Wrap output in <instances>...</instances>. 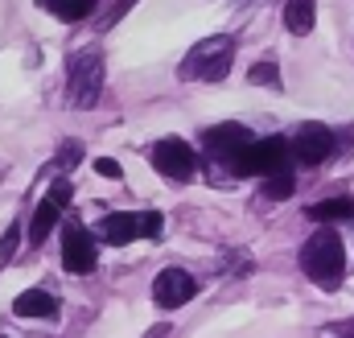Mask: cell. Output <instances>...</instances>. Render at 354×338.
I'll use <instances>...</instances> for the list:
<instances>
[{
  "label": "cell",
  "instance_id": "1",
  "mask_svg": "<svg viewBox=\"0 0 354 338\" xmlns=\"http://www.w3.org/2000/svg\"><path fill=\"white\" fill-rule=\"evenodd\" d=\"M235 66V37L231 33H214V37H202L177 66V75L185 83H223Z\"/></svg>",
  "mask_w": 354,
  "mask_h": 338
},
{
  "label": "cell",
  "instance_id": "2",
  "mask_svg": "<svg viewBox=\"0 0 354 338\" xmlns=\"http://www.w3.org/2000/svg\"><path fill=\"white\" fill-rule=\"evenodd\" d=\"M301 268L309 281H317L322 289H338L346 276V248L338 231H313L301 248Z\"/></svg>",
  "mask_w": 354,
  "mask_h": 338
},
{
  "label": "cell",
  "instance_id": "3",
  "mask_svg": "<svg viewBox=\"0 0 354 338\" xmlns=\"http://www.w3.org/2000/svg\"><path fill=\"white\" fill-rule=\"evenodd\" d=\"M99 91H103V54L99 50H83L71 58V75H66V95H71V107L91 112L99 103Z\"/></svg>",
  "mask_w": 354,
  "mask_h": 338
},
{
  "label": "cell",
  "instance_id": "4",
  "mask_svg": "<svg viewBox=\"0 0 354 338\" xmlns=\"http://www.w3.org/2000/svg\"><path fill=\"white\" fill-rule=\"evenodd\" d=\"M288 145L284 141H276V136H268V141H256V145H248L235 161H231V173L235 177H276V173H284V161H288Z\"/></svg>",
  "mask_w": 354,
  "mask_h": 338
},
{
  "label": "cell",
  "instance_id": "5",
  "mask_svg": "<svg viewBox=\"0 0 354 338\" xmlns=\"http://www.w3.org/2000/svg\"><path fill=\"white\" fill-rule=\"evenodd\" d=\"M248 145H256V141H252V128H248V124H235V120L214 124V128L202 132V149H206L214 161H227V166H231Z\"/></svg>",
  "mask_w": 354,
  "mask_h": 338
},
{
  "label": "cell",
  "instance_id": "6",
  "mask_svg": "<svg viewBox=\"0 0 354 338\" xmlns=\"http://www.w3.org/2000/svg\"><path fill=\"white\" fill-rule=\"evenodd\" d=\"M153 166H157V173H161V177H169V181H189V177L198 173L194 149H189L185 141H177V136L161 141V145L153 149Z\"/></svg>",
  "mask_w": 354,
  "mask_h": 338
},
{
  "label": "cell",
  "instance_id": "7",
  "mask_svg": "<svg viewBox=\"0 0 354 338\" xmlns=\"http://www.w3.org/2000/svg\"><path fill=\"white\" fill-rule=\"evenodd\" d=\"M288 149H292V157H297L301 166H322V161L334 153V132H330L326 124H317V120H313V124H301Z\"/></svg>",
  "mask_w": 354,
  "mask_h": 338
},
{
  "label": "cell",
  "instance_id": "8",
  "mask_svg": "<svg viewBox=\"0 0 354 338\" xmlns=\"http://www.w3.org/2000/svg\"><path fill=\"white\" fill-rule=\"evenodd\" d=\"M62 264H66V272H75V276L95 272V235H91L87 227L71 223V227L62 231Z\"/></svg>",
  "mask_w": 354,
  "mask_h": 338
},
{
  "label": "cell",
  "instance_id": "9",
  "mask_svg": "<svg viewBox=\"0 0 354 338\" xmlns=\"http://www.w3.org/2000/svg\"><path fill=\"white\" fill-rule=\"evenodd\" d=\"M194 293H198V281H194L185 268H161L157 281H153V297H157L161 310H177V305H185Z\"/></svg>",
  "mask_w": 354,
  "mask_h": 338
},
{
  "label": "cell",
  "instance_id": "10",
  "mask_svg": "<svg viewBox=\"0 0 354 338\" xmlns=\"http://www.w3.org/2000/svg\"><path fill=\"white\" fill-rule=\"evenodd\" d=\"M95 231H99L103 244L124 248V244H132V240L145 235V215H136V211H115V215H103Z\"/></svg>",
  "mask_w": 354,
  "mask_h": 338
},
{
  "label": "cell",
  "instance_id": "11",
  "mask_svg": "<svg viewBox=\"0 0 354 338\" xmlns=\"http://www.w3.org/2000/svg\"><path fill=\"white\" fill-rule=\"evenodd\" d=\"M12 314H17V318H54V314H58V301H54V293H46V289H25V293L12 301Z\"/></svg>",
  "mask_w": 354,
  "mask_h": 338
},
{
  "label": "cell",
  "instance_id": "12",
  "mask_svg": "<svg viewBox=\"0 0 354 338\" xmlns=\"http://www.w3.org/2000/svg\"><path fill=\"white\" fill-rule=\"evenodd\" d=\"M317 25V0H284V29L305 37Z\"/></svg>",
  "mask_w": 354,
  "mask_h": 338
},
{
  "label": "cell",
  "instance_id": "13",
  "mask_svg": "<svg viewBox=\"0 0 354 338\" xmlns=\"http://www.w3.org/2000/svg\"><path fill=\"white\" fill-rule=\"evenodd\" d=\"M309 219L313 223H342V219H354V198L338 194V198H322L309 206Z\"/></svg>",
  "mask_w": 354,
  "mask_h": 338
},
{
  "label": "cell",
  "instance_id": "14",
  "mask_svg": "<svg viewBox=\"0 0 354 338\" xmlns=\"http://www.w3.org/2000/svg\"><path fill=\"white\" fill-rule=\"evenodd\" d=\"M37 4H41V8H50V12H54V17H62V21H87L99 0H37Z\"/></svg>",
  "mask_w": 354,
  "mask_h": 338
},
{
  "label": "cell",
  "instance_id": "15",
  "mask_svg": "<svg viewBox=\"0 0 354 338\" xmlns=\"http://www.w3.org/2000/svg\"><path fill=\"white\" fill-rule=\"evenodd\" d=\"M58 215H62V211H58V206H54V202L46 198V202L37 206V215H33V227H29V240H33V244H46V235L54 231V223H58Z\"/></svg>",
  "mask_w": 354,
  "mask_h": 338
},
{
  "label": "cell",
  "instance_id": "16",
  "mask_svg": "<svg viewBox=\"0 0 354 338\" xmlns=\"http://www.w3.org/2000/svg\"><path fill=\"white\" fill-rule=\"evenodd\" d=\"M292 169H284V173H276V177H268V186H264V198L268 202H284L288 194H292Z\"/></svg>",
  "mask_w": 354,
  "mask_h": 338
},
{
  "label": "cell",
  "instance_id": "17",
  "mask_svg": "<svg viewBox=\"0 0 354 338\" xmlns=\"http://www.w3.org/2000/svg\"><path fill=\"white\" fill-rule=\"evenodd\" d=\"M79 161H83V145H79V141H66V145L58 149V157H54V169L66 173V169H75Z\"/></svg>",
  "mask_w": 354,
  "mask_h": 338
},
{
  "label": "cell",
  "instance_id": "18",
  "mask_svg": "<svg viewBox=\"0 0 354 338\" xmlns=\"http://www.w3.org/2000/svg\"><path fill=\"white\" fill-rule=\"evenodd\" d=\"M248 79L256 87H280V66H276V62H256V66L248 71Z\"/></svg>",
  "mask_w": 354,
  "mask_h": 338
},
{
  "label": "cell",
  "instance_id": "19",
  "mask_svg": "<svg viewBox=\"0 0 354 338\" xmlns=\"http://www.w3.org/2000/svg\"><path fill=\"white\" fill-rule=\"evenodd\" d=\"M17 248H21V223H8L0 235V264H8V256H17Z\"/></svg>",
  "mask_w": 354,
  "mask_h": 338
},
{
  "label": "cell",
  "instance_id": "20",
  "mask_svg": "<svg viewBox=\"0 0 354 338\" xmlns=\"http://www.w3.org/2000/svg\"><path fill=\"white\" fill-rule=\"evenodd\" d=\"M71 194H75V190H71V181H66V177H58V181L50 186V194H46V198H50L58 211H66V206H71Z\"/></svg>",
  "mask_w": 354,
  "mask_h": 338
},
{
  "label": "cell",
  "instance_id": "21",
  "mask_svg": "<svg viewBox=\"0 0 354 338\" xmlns=\"http://www.w3.org/2000/svg\"><path fill=\"white\" fill-rule=\"evenodd\" d=\"M95 173H99V177H111V181H120V177H124V166H120L115 157H99V161H95Z\"/></svg>",
  "mask_w": 354,
  "mask_h": 338
},
{
  "label": "cell",
  "instance_id": "22",
  "mask_svg": "<svg viewBox=\"0 0 354 338\" xmlns=\"http://www.w3.org/2000/svg\"><path fill=\"white\" fill-rule=\"evenodd\" d=\"M161 227H165V219L157 211H145V240H161Z\"/></svg>",
  "mask_w": 354,
  "mask_h": 338
},
{
  "label": "cell",
  "instance_id": "23",
  "mask_svg": "<svg viewBox=\"0 0 354 338\" xmlns=\"http://www.w3.org/2000/svg\"><path fill=\"white\" fill-rule=\"evenodd\" d=\"M153 338H169V326H153Z\"/></svg>",
  "mask_w": 354,
  "mask_h": 338
}]
</instances>
